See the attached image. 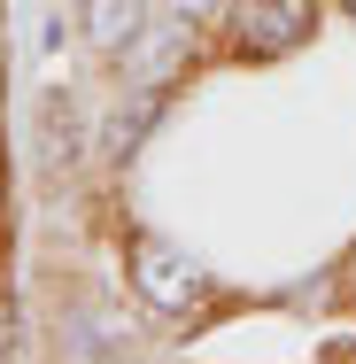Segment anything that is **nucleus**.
<instances>
[{
	"label": "nucleus",
	"mask_w": 356,
	"mask_h": 364,
	"mask_svg": "<svg viewBox=\"0 0 356 364\" xmlns=\"http://www.w3.org/2000/svg\"><path fill=\"white\" fill-rule=\"evenodd\" d=\"M63 349H70V357H117V349H124V333H117L109 318H77L70 333H63Z\"/></svg>",
	"instance_id": "nucleus-5"
},
{
	"label": "nucleus",
	"mask_w": 356,
	"mask_h": 364,
	"mask_svg": "<svg viewBox=\"0 0 356 364\" xmlns=\"http://www.w3.org/2000/svg\"><path fill=\"white\" fill-rule=\"evenodd\" d=\"M47 147H55V163H77V117H70V93H55V101H47Z\"/></svg>",
	"instance_id": "nucleus-6"
},
{
	"label": "nucleus",
	"mask_w": 356,
	"mask_h": 364,
	"mask_svg": "<svg viewBox=\"0 0 356 364\" xmlns=\"http://www.w3.org/2000/svg\"><path fill=\"white\" fill-rule=\"evenodd\" d=\"M349 16H356V0H349Z\"/></svg>",
	"instance_id": "nucleus-8"
},
{
	"label": "nucleus",
	"mask_w": 356,
	"mask_h": 364,
	"mask_svg": "<svg viewBox=\"0 0 356 364\" xmlns=\"http://www.w3.org/2000/svg\"><path fill=\"white\" fill-rule=\"evenodd\" d=\"M163 101H171L163 85H132V93L109 109V124H101V155H109V163H132L147 147V132L163 124Z\"/></svg>",
	"instance_id": "nucleus-3"
},
{
	"label": "nucleus",
	"mask_w": 356,
	"mask_h": 364,
	"mask_svg": "<svg viewBox=\"0 0 356 364\" xmlns=\"http://www.w3.org/2000/svg\"><path fill=\"white\" fill-rule=\"evenodd\" d=\"M0 357H16V310H0Z\"/></svg>",
	"instance_id": "nucleus-7"
},
{
	"label": "nucleus",
	"mask_w": 356,
	"mask_h": 364,
	"mask_svg": "<svg viewBox=\"0 0 356 364\" xmlns=\"http://www.w3.org/2000/svg\"><path fill=\"white\" fill-rule=\"evenodd\" d=\"M147 31V0H85V39L101 55H132Z\"/></svg>",
	"instance_id": "nucleus-4"
},
{
	"label": "nucleus",
	"mask_w": 356,
	"mask_h": 364,
	"mask_svg": "<svg viewBox=\"0 0 356 364\" xmlns=\"http://www.w3.org/2000/svg\"><path fill=\"white\" fill-rule=\"evenodd\" d=\"M310 31H318L310 0H232V39H240V55H286V47H302Z\"/></svg>",
	"instance_id": "nucleus-2"
},
{
	"label": "nucleus",
	"mask_w": 356,
	"mask_h": 364,
	"mask_svg": "<svg viewBox=\"0 0 356 364\" xmlns=\"http://www.w3.org/2000/svg\"><path fill=\"white\" fill-rule=\"evenodd\" d=\"M132 287L155 302V310H202V294H210V279H202V264L186 256V248H171V240H155V232H140L132 240Z\"/></svg>",
	"instance_id": "nucleus-1"
}]
</instances>
